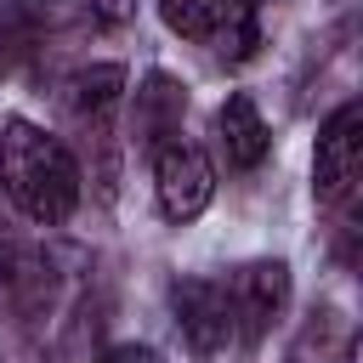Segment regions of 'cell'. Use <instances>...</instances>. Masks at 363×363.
Returning a JSON list of instances; mask_svg holds the SVG:
<instances>
[{"label":"cell","mask_w":363,"mask_h":363,"mask_svg":"<svg viewBox=\"0 0 363 363\" xmlns=\"http://www.w3.org/2000/svg\"><path fill=\"white\" fill-rule=\"evenodd\" d=\"M0 187L28 221L57 227L79 204V164L51 130L28 119H6L0 125Z\"/></svg>","instance_id":"obj_1"},{"label":"cell","mask_w":363,"mask_h":363,"mask_svg":"<svg viewBox=\"0 0 363 363\" xmlns=\"http://www.w3.org/2000/svg\"><path fill=\"white\" fill-rule=\"evenodd\" d=\"M170 301H176V323H182L187 352H193L199 363H216V357L233 346V335H238L227 284H216V278H182V284L170 289Z\"/></svg>","instance_id":"obj_2"},{"label":"cell","mask_w":363,"mask_h":363,"mask_svg":"<svg viewBox=\"0 0 363 363\" xmlns=\"http://www.w3.org/2000/svg\"><path fill=\"white\" fill-rule=\"evenodd\" d=\"M357 164H363V108H357V102H340V108L323 119V130H318V164H312L318 199H323V204L352 199Z\"/></svg>","instance_id":"obj_3"},{"label":"cell","mask_w":363,"mask_h":363,"mask_svg":"<svg viewBox=\"0 0 363 363\" xmlns=\"http://www.w3.org/2000/svg\"><path fill=\"white\" fill-rule=\"evenodd\" d=\"M153 187H159V210L170 221H193V216H204V204L216 193V170L193 142H159L153 147Z\"/></svg>","instance_id":"obj_4"},{"label":"cell","mask_w":363,"mask_h":363,"mask_svg":"<svg viewBox=\"0 0 363 363\" xmlns=\"http://www.w3.org/2000/svg\"><path fill=\"white\" fill-rule=\"evenodd\" d=\"M0 295H6V306H11L17 318L34 323V318L51 306V295H57V267H51V255H45L40 244L6 238V244H0Z\"/></svg>","instance_id":"obj_5"},{"label":"cell","mask_w":363,"mask_h":363,"mask_svg":"<svg viewBox=\"0 0 363 363\" xmlns=\"http://www.w3.org/2000/svg\"><path fill=\"white\" fill-rule=\"evenodd\" d=\"M233 318H238V329L250 335V340H261L267 329H272V318L284 312V301H289V267L284 261H250L238 278H233Z\"/></svg>","instance_id":"obj_6"},{"label":"cell","mask_w":363,"mask_h":363,"mask_svg":"<svg viewBox=\"0 0 363 363\" xmlns=\"http://www.w3.org/2000/svg\"><path fill=\"white\" fill-rule=\"evenodd\" d=\"M216 130H221V153H227V164H233V170H255V164L267 159V147H272L267 119H261L255 96H244V91H233V96L221 102Z\"/></svg>","instance_id":"obj_7"},{"label":"cell","mask_w":363,"mask_h":363,"mask_svg":"<svg viewBox=\"0 0 363 363\" xmlns=\"http://www.w3.org/2000/svg\"><path fill=\"white\" fill-rule=\"evenodd\" d=\"M119 96H125V68H119V62L79 68V74L68 79V102H74V113H79V119L108 125V113L119 108Z\"/></svg>","instance_id":"obj_8"},{"label":"cell","mask_w":363,"mask_h":363,"mask_svg":"<svg viewBox=\"0 0 363 363\" xmlns=\"http://www.w3.org/2000/svg\"><path fill=\"white\" fill-rule=\"evenodd\" d=\"M182 113H187V91H182L170 74H153V79L136 91V130H142L147 142H164V136L182 125Z\"/></svg>","instance_id":"obj_9"},{"label":"cell","mask_w":363,"mask_h":363,"mask_svg":"<svg viewBox=\"0 0 363 363\" xmlns=\"http://www.w3.org/2000/svg\"><path fill=\"white\" fill-rule=\"evenodd\" d=\"M221 11H227V0H159L164 28L182 34V40H210L216 23H221Z\"/></svg>","instance_id":"obj_10"},{"label":"cell","mask_w":363,"mask_h":363,"mask_svg":"<svg viewBox=\"0 0 363 363\" xmlns=\"http://www.w3.org/2000/svg\"><path fill=\"white\" fill-rule=\"evenodd\" d=\"M216 51L227 57V62H244V57H255V45H261V28H255V11L250 6H238V0H227V11H221V23H216Z\"/></svg>","instance_id":"obj_11"},{"label":"cell","mask_w":363,"mask_h":363,"mask_svg":"<svg viewBox=\"0 0 363 363\" xmlns=\"http://www.w3.org/2000/svg\"><path fill=\"white\" fill-rule=\"evenodd\" d=\"M96 363H159V357H153L147 346H113V352H108V357H96Z\"/></svg>","instance_id":"obj_12"},{"label":"cell","mask_w":363,"mask_h":363,"mask_svg":"<svg viewBox=\"0 0 363 363\" xmlns=\"http://www.w3.org/2000/svg\"><path fill=\"white\" fill-rule=\"evenodd\" d=\"M238 6H250V11H261V6H267V0H238Z\"/></svg>","instance_id":"obj_13"}]
</instances>
